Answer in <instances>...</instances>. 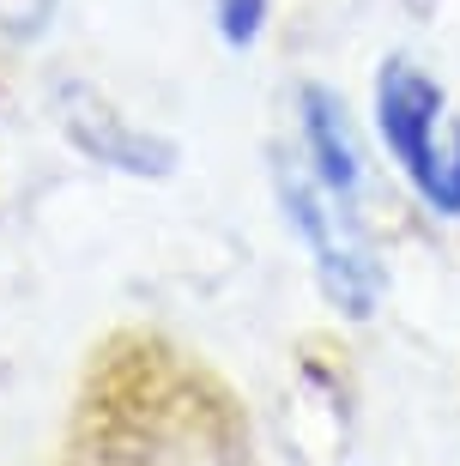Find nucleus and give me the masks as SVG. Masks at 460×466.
<instances>
[{"mask_svg":"<svg viewBox=\"0 0 460 466\" xmlns=\"http://www.w3.org/2000/svg\"><path fill=\"white\" fill-rule=\"evenodd\" d=\"M43 18H49V0H0V31L13 36H31Z\"/></svg>","mask_w":460,"mask_h":466,"instance_id":"423d86ee","label":"nucleus"},{"mask_svg":"<svg viewBox=\"0 0 460 466\" xmlns=\"http://www.w3.org/2000/svg\"><path fill=\"white\" fill-rule=\"evenodd\" d=\"M261 13H267V0H219V25L230 43H255Z\"/></svg>","mask_w":460,"mask_h":466,"instance_id":"39448f33","label":"nucleus"},{"mask_svg":"<svg viewBox=\"0 0 460 466\" xmlns=\"http://www.w3.org/2000/svg\"><path fill=\"white\" fill-rule=\"evenodd\" d=\"M436 116H443V86L424 79L406 61H388L375 79V127L388 139V152L400 157V170L430 194L436 170H443V146H436Z\"/></svg>","mask_w":460,"mask_h":466,"instance_id":"f257e3e1","label":"nucleus"},{"mask_svg":"<svg viewBox=\"0 0 460 466\" xmlns=\"http://www.w3.org/2000/svg\"><path fill=\"white\" fill-rule=\"evenodd\" d=\"M285 207L291 218H297V230L309 237V248H315V260H322V279H327V291L340 297L352 315H370L375 309V285H382V273H375V260L370 248L358 242V230L345 225L340 212L327 207L322 194L309 188L303 176H291L285 182Z\"/></svg>","mask_w":460,"mask_h":466,"instance_id":"f03ea898","label":"nucleus"},{"mask_svg":"<svg viewBox=\"0 0 460 466\" xmlns=\"http://www.w3.org/2000/svg\"><path fill=\"white\" fill-rule=\"evenodd\" d=\"M61 121H67V134L86 146L97 164H121V170H134V176H164L176 164V146H164V139L152 134H139L128 116H116V109L103 104L97 91L86 86H61Z\"/></svg>","mask_w":460,"mask_h":466,"instance_id":"7ed1b4c3","label":"nucleus"},{"mask_svg":"<svg viewBox=\"0 0 460 466\" xmlns=\"http://www.w3.org/2000/svg\"><path fill=\"white\" fill-rule=\"evenodd\" d=\"M303 139H309V157H315V176L333 200H352L363 182V157H358V139H352V121H345V104L322 86H303Z\"/></svg>","mask_w":460,"mask_h":466,"instance_id":"20e7f679","label":"nucleus"}]
</instances>
